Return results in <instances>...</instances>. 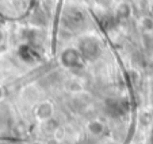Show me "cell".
I'll return each instance as SVG.
<instances>
[{
  "mask_svg": "<svg viewBox=\"0 0 153 144\" xmlns=\"http://www.w3.org/2000/svg\"><path fill=\"white\" fill-rule=\"evenodd\" d=\"M79 51L81 53L84 59L94 61L99 57L100 43L95 37H83L79 40Z\"/></svg>",
  "mask_w": 153,
  "mask_h": 144,
  "instance_id": "obj_1",
  "label": "cell"
},
{
  "mask_svg": "<svg viewBox=\"0 0 153 144\" xmlns=\"http://www.w3.org/2000/svg\"><path fill=\"white\" fill-rule=\"evenodd\" d=\"M60 62L65 69H77L81 67L84 62V58L81 55V53L79 51V49L76 47H68L65 49L60 55Z\"/></svg>",
  "mask_w": 153,
  "mask_h": 144,
  "instance_id": "obj_2",
  "label": "cell"
},
{
  "mask_svg": "<svg viewBox=\"0 0 153 144\" xmlns=\"http://www.w3.org/2000/svg\"><path fill=\"white\" fill-rule=\"evenodd\" d=\"M35 116L39 118L41 121H48L52 118L53 116V104L50 101H43L35 109Z\"/></svg>",
  "mask_w": 153,
  "mask_h": 144,
  "instance_id": "obj_3",
  "label": "cell"
},
{
  "mask_svg": "<svg viewBox=\"0 0 153 144\" xmlns=\"http://www.w3.org/2000/svg\"><path fill=\"white\" fill-rule=\"evenodd\" d=\"M87 129L92 136H100L104 132V124L99 120H91L87 124Z\"/></svg>",
  "mask_w": 153,
  "mask_h": 144,
  "instance_id": "obj_4",
  "label": "cell"
},
{
  "mask_svg": "<svg viewBox=\"0 0 153 144\" xmlns=\"http://www.w3.org/2000/svg\"><path fill=\"white\" fill-rule=\"evenodd\" d=\"M117 14H118V16L121 19H127L131 15V8H130V6L127 3H121L118 6V8H117Z\"/></svg>",
  "mask_w": 153,
  "mask_h": 144,
  "instance_id": "obj_5",
  "label": "cell"
},
{
  "mask_svg": "<svg viewBox=\"0 0 153 144\" xmlns=\"http://www.w3.org/2000/svg\"><path fill=\"white\" fill-rule=\"evenodd\" d=\"M141 27H142V30H144V31L150 32L153 30V20L150 19V18H142Z\"/></svg>",
  "mask_w": 153,
  "mask_h": 144,
  "instance_id": "obj_6",
  "label": "cell"
},
{
  "mask_svg": "<svg viewBox=\"0 0 153 144\" xmlns=\"http://www.w3.org/2000/svg\"><path fill=\"white\" fill-rule=\"evenodd\" d=\"M68 90H71L73 93H79L83 90V85L80 82H77V81H71L69 84H68Z\"/></svg>",
  "mask_w": 153,
  "mask_h": 144,
  "instance_id": "obj_7",
  "label": "cell"
},
{
  "mask_svg": "<svg viewBox=\"0 0 153 144\" xmlns=\"http://www.w3.org/2000/svg\"><path fill=\"white\" fill-rule=\"evenodd\" d=\"M148 144H153V128L150 129L149 136H148Z\"/></svg>",
  "mask_w": 153,
  "mask_h": 144,
  "instance_id": "obj_8",
  "label": "cell"
},
{
  "mask_svg": "<svg viewBox=\"0 0 153 144\" xmlns=\"http://www.w3.org/2000/svg\"><path fill=\"white\" fill-rule=\"evenodd\" d=\"M3 97H4V90H3V88L0 86V100H3Z\"/></svg>",
  "mask_w": 153,
  "mask_h": 144,
  "instance_id": "obj_9",
  "label": "cell"
},
{
  "mask_svg": "<svg viewBox=\"0 0 153 144\" xmlns=\"http://www.w3.org/2000/svg\"><path fill=\"white\" fill-rule=\"evenodd\" d=\"M1 40H3V32L0 31V42H1Z\"/></svg>",
  "mask_w": 153,
  "mask_h": 144,
  "instance_id": "obj_10",
  "label": "cell"
},
{
  "mask_svg": "<svg viewBox=\"0 0 153 144\" xmlns=\"http://www.w3.org/2000/svg\"><path fill=\"white\" fill-rule=\"evenodd\" d=\"M34 144H43V143H34Z\"/></svg>",
  "mask_w": 153,
  "mask_h": 144,
  "instance_id": "obj_11",
  "label": "cell"
}]
</instances>
